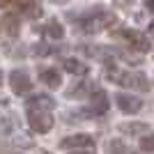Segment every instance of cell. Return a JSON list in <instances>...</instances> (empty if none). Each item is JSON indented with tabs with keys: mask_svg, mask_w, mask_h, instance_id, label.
<instances>
[{
	"mask_svg": "<svg viewBox=\"0 0 154 154\" xmlns=\"http://www.w3.org/2000/svg\"><path fill=\"white\" fill-rule=\"evenodd\" d=\"M62 69L69 71V74H78V76H85V74H88V67H85L81 60H76V58H67L62 62Z\"/></svg>",
	"mask_w": 154,
	"mask_h": 154,
	"instance_id": "4fadbf2b",
	"label": "cell"
},
{
	"mask_svg": "<svg viewBox=\"0 0 154 154\" xmlns=\"http://www.w3.org/2000/svg\"><path fill=\"white\" fill-rule=\"evenodd\" d=\"M115 106L127 115H136L143 108V99H138L134 94H127V92H120V94H115Z\"/></svg>",
	"mask_w": 154,
	"mask_h": 154,
	"instance_id": "8992f818",
	"label": "cell"
},
{
	"mask_svg": "<svg viewBox=\"0 0 154 154\" xmlns=\"http://www.w3.org/2000/svg\"><path fill=\"white\" fill-rule=\"evenodd\" d=\"M127 154H136V152H127Z\"/></svg>",
	"mask_w": 154,
	"mask_h": 154,
	"instance_id": "484cf974",
	"label": "cell"
},
{
	"mask_svg": "<svg viewBox=\"0 0 154 154\" xmlns=\"http://www.w3.org/2000/svg\"><path fill=\"white\" fill-rule=\"evenodd\" d=\"M147 32H149V35H154V21H152V23L147 26Z\"/></svg>",
	"mask_w": 154,
	"mask_h": 154,
	"instance_id": "7402d4cb",
	"label": "cell"
},
{
	"mask_svg": "<svg viewBox=\"0 0 154 154\" xmlns=\"http://www.w3.org/2000/svg\"><path fill=\"white\" fill-rule=\"evenodd\" d=\"M0 83H2V71H0Z\"/></svg>",
	"mask_w": 154,
	"mask_h": 154,
	"instance_id": "cb8c5ba5",
	"label": "cell"
},
{
	"mask_svg": "<svg viewBox=\"0 0 154 154\" xmlns=\"http://www.w3.org/2000/svg\"><path fill=\"white\" fill-rule=\"evenodd\" d=\"M21 30V16L19 14H5L2 16V32H7L9 37H16Z\"/></svg>",
	"mask_w": 154,
	"mask_h": 154,
	"instance_id": "30bf717a",
	"label": "cell"
},
{
	"mask_svg": "<svg viewBox=\"0 0 154 154\" xmlns=\"http://www.w3.org/2000/svg\"><path fill=\"white\" fill-rule=\"evenodd\" d=\"M44 32L51 39H62L64 37V28H62V23H58V19H51V21H48L46 28H44Z\"/></svg>",
	"mask_w": 154,
	"mask_h": 154,
	"instance_id": "9a60e30c",
	"label": "cell"
},
{
	"mask_svg": "<svg viewBox=\"0 0 154 154\" xmlns=\"http://www.w3.org/2000/svg\"><path fill=\"white\" fill-rule=\"evenodd\" d=\"M9 88H12L14 94H28L32 90V81L23 69H14L9 74Z\"/></svg>",
	"mask_w": 154,
	"mask_h": 154,
	"instance_id": "5b68a950",
	"label": "cell"
},
{
	"mask_svg": "<svg viewBox=\"0 0 154 154\" xmlns=\"http://www.w3.org/2000/svg\"><path fill=\"white\" fill-rule=\"evenodd\" d=\"M67 19L74 23L78 32H85V35H92V32H99V30H106L115 23V14L108 12L106 7H97L92 12L83 14V16H74V14H67Z\"/></svg>",
	"mask_w": 154,
	"mask_h": 154,
	"instance_id": "6da1fadb",
	"label": "cell"
},
{
	"mask_svg": "<svg viewBox=\"0 0 154 154\" xmlns=\"http://www.w3.org/2000/svg\"><path fill=\"white\" fill-rule=\"evenodd\" d=\"M115 2H120V5H127V2H131V0H115Z\"/></svg>",
	"mask_w": 154,
	"mask_h": 154,
	"instance_id": "603a6c76",
	"label": "cell"
},
{
	"mask_svg": "<svg viewBox=\"0 0 154 154\" xmlns=\"http://www.w3.org/2000/svg\"><path fill=\"white\" fill-rule=\"evenodd\" d=\"M16 0H0V9H7V7H14Z\"/></svg>",
	"mask_w": 154,
	"mask_h": 154,
	"instance_id": "d6986e66",
	"label": "cell"
},
{
	"mask_svg": "<svg viewBox=\"0 0 154 154\" xmlns=\"http://www.w3.org/2000/svg\"><path fill=\"white\" fill-rule=\"evenodd\" d=\"M26 108H53V99L48 94H32L26 101Z\"/></svg>",
	"mask_w": 154,
	"mask_h": 154,
	"instance_id": "7c38bea8",
	"label": "cell"
},
{
	"mask_svg": "<svg viewBox=\"0 0 154 154\" xmlns=\"http://www.w3.org/2000/svg\"><path fill=\"white\" fill-rule=\"evenodd\" d=\"M143 2H145V7H147V9H152V12H154V0H143Z\"/></svg>",
	"mask_w": 154,
	"mask_h": 154,
	"instance_id": "44dd1931",
	"label": "cell"
},
{
	"mask_svg": "<svg viewBox=\"0 0 154 154\" xmlns=\"http://www.w3.org/2000/svg\"><path fill=\"white\" fill-rule=\"evenodd\" d=\"M140 149L147 154H154V134H143L140 136Z\"/></svg>",
	"mask_w": 154,
	"mask_h": 154,
	"instance_id": "e0dca14e",
	"label": "cell"
},
{
	"mask_svg": "<svg viewBox=\"0 0 154 154\" xmlns=\"http://www.w3.org/2000/svg\"><path fill=\"white\" fill-rule=\"evenodd\" d=\"M39 81L48 88H60L62 85V74L58 69H53V67H44V69L39 71Z\"/></svg>",
	"mask_w": 154,
	"mask_h": 154,
	"instance_id": "9c48e42d",
	"label": "cell"
},
{
	"mask_svg": "<svg viewBox=\"0 0 154 154\" xmlns=\"http://www.w3.org/2000/svg\"><path fill=\"white\" fill-rule=\"evenodd\" d=\"M23 12H26L30 19H37V16H42V7L39 5H23Z\"/></svg>",
	"mask_w": 154,
	"mask_h": 154,
	"instance_id": "ac0fdd59",
	"label": "cell"
},
{
	"mask_svg": "<svg viewBox=\"0 0 154 154\" xmlns=\"http://www.w3.org/2000/svg\"><path fill=\"white\" fill-rule=\"evenodd\" d=\"M94 88L97 85H90V83H74L69 90H67V97H69V99H83V97H88Z\"/></svg>",
	"mask_w": 154,
	"mask_h": 154,
	"instance_id": "8fae6325",
	"label": "cell"
},
{
	"mask_svg": "<svg viewBox=\"0 0 154 154\" xmlns=\"http://www.w3.org/2000/svg\"><path fill=\"white\" fill-rule=\"evenodd\" d=\"M106 154H127V145L120 138H113L106 143Z\"/></svg>",
	"mask_w": 154,
	"mask_h": 154,
	"instance_id": "2e32d148",
	"label": "cell"
},
{
	"mask_svg": "<svg viewBox=\"0 0 154 154\" xmlns=\"http://www.w3.org/2000/svg\"><path fill=\"white\" fill-rule=\"evenodd\" d=\"M71 154H94V152H92V147H85V152H81V149H76V152H71Z\"/></svg>",
	"mask_w": 154,
	"mask_h": 154,
	"instance_id": "ffe728a7",
	"label": "cell"
},
{
	"mask_svg": "<svg viewBox=\"0 0 154 154\" xmlns=\"http://www.w3.org/2000/svg\"><path fill=\"white\" fill-rule=\"evenodd\" d=\"M94 145V138L88 134H76V136H67L60 140V147L62 149H85Z\"/></svg>",
	"mask_w": 154,
	"mask_h": 154,
	"instance_id": "52a82bcc",
	"label": "cell"
},
{
	"mask_svg": "<svg viewBox=\"0 0 154 154\" xmlns=\"http://www.w3.org/2000/svg\"><path fill=\"white\" fill-rule=\"evenodd\" d=\"M28 122L35 134H48L53 129L51 108H28Z\"/></svg>",
	"mask_w": 154,
	"mask_h": 154,
	"instance_id": "3957f363",
	"label": "cell"
},
{
	"mask_svg": "<svg viewBox=\"0 0 154 154\" xmlns=\"http://www.w3.org/2000/svg\"><path fill=\"white\" fill-rule=\"evenodd\" d=\"M55 2H67V0H55Z\"/></svg>",
	"mask_w": 154,
	"mask_h": 154,
	"instance_id": "d4e9b609",
	"label": "cell"
},
{
	"mask_svg": "<svg viewBox=\"0 0 154 154\" xmlns=\"http://www.w3.org/2000/svg\"><path fill=\"white\" fill-rule=\"evenodd\" d=\"M110 37H115V39H120V42H124V44H129L131 51H149V39L145 37V35H140V32H136V30L122 28V30L110 32Z\"/></svg>",
	"mask_w": 154,
	"mask_h": 154,
	"instance_id": "277c9868",
	"label": "cell"
},
{
	"mask_svg": "<svg viewBox=\"0 0 154 154\" xmlns=\"http://www.w3.org/2000/svg\"><path fill=\"white\" fill-rule=\"evenodd\" d=\"M147 124L145 122H129V124H120V131L122 134H129V136H143L147 134Z\"/></svg>",
	"mask_w": 154,
	"mask_h": 154,
	"instance_id": "5bb4252c",
	"label": "cell"
},
{
	"mask_svg": "<svg viewBox=\"0 0 154 154\" xmlns=\"http://www.w3.org/2000/svg\"><path fill=\"white\" fill-rule=\"evenodd\" d=\"M117 67L113 64L110 67L108 64V71H106V78L108 81H115V83H120L122 88H131V90H138V92H147L149 90V81L145 74H140V71H124V74H117Z\"/></svg>",
	"mask_w": 154,
	"mask_h": 154,
	"instance_id": "7a4b0ae2",
	"label": "cell"
},
{
	"mask_svg": "<svg viewBox=\"0 0 154 154\" xmlns=\"http://www.w3.org/2000/svg\"><path fill=\"white\" fill-rule=\"evenodd\" d=\"M90 110H88V115H103L106 110H108V94L103 90H92L90 92Z\"/></svg>",
	"mask_w": 154,
	"mask_h": 154,
	"instance_id": "ba28073f",
	"label": "cell"
}]
</instances>
